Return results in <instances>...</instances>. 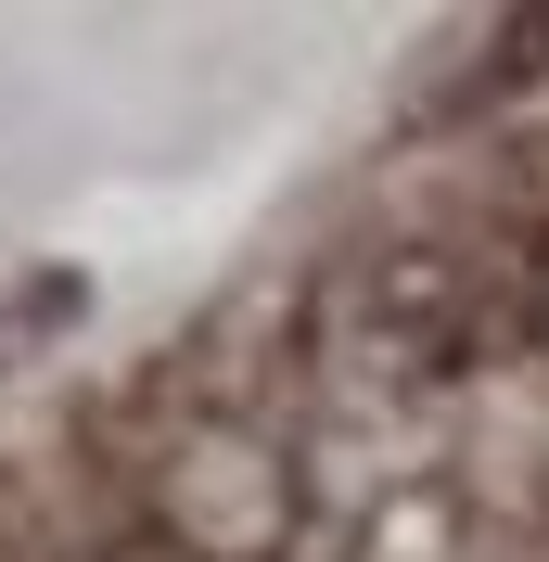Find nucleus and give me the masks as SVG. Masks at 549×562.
Masks as SVG:
<instances>
[{
	"instance_id": "nucleus-1",
	"label": "nucleus",
	"mask_w": 549,
	"mask_h": 562,
	"mask_svg": "<svg viewBox=\"0 0 549 562\" xmlns=\"http://www.w3.org/2000/svg\"><path fill=\"white\" fill-rule=\"evenodd\" d=\"M524 333L512 269L435 244V231H396V244H358L307 281V371L345 409H435L485 371V358Z\"/></svg>"
},
{
	"instance_id": "nucleus-6",
	"label": "nucleus",
	"mask_w": 549,
	"mask_h": 562,
	"mask_svg": "<svg viewBox=\"0 0 549 562\" xmlns=\"http://www.w3.org/2000/svg\"><path fill=\"white\" fill-rule=\"evenodd\" d=\"M0 562H38V537H26V525H13V512H0Z\"/></svg>"
},
{
	"instance_id": "nucleus-4",
	"label": "nucleus",
	"mask_w": 549,
	"mask_h": 562,
	"mask_svg": "<svg viewBox=\"0 0 549 562\" xmlns=\"http://www.w3.org/2000/svg\"><path fill=\"white\" fill-rule=\"evenodd\" d=\"M498 269L524 294V346H549V140H524V167H512V244H498Z\"/></svg>"
},
{
	"instance_id": "nucleus-3",
	"label": "nucleus",
	"mask_w": 549,
	"mask_h": 562,
	"mask_svg": "<svg viewBox=\"0 0 549 562\" xmlns=\"http://www.w3.org/2000/svg\"><path fill=\"white\" fill-rule=\"evenodd\" d=\"M345 562H537V537H524V512H512L498 473L422 460V473H396V486L358 512Z\"/></svg>"
},
{
	"instance_id": "nucleus-5",
	"label": "nucleus",
	"mask_w": 549,
	"mask_h": 562,
	"mask_svg": "<svg viewBox=\"0 0 549 562\" xmlns=\"http://www.w3.org/2000/svg\"><path fill=\"white\" fill-rule=\"evenodd\" d=\"M103 562H179V550H167V537H115Z\"/></svg>"
},
{
	"instance_id": "nucleus-2",
	"label": "nucleus",
	"mask_w": 549,
	"mask_h": 562,
	"mask_svg": "<svg viewBox=\"0 0 549 562\" xmlns=\"http://www.w3.org/2000/svg\"><path fill=\"white\" fill-rule=\"evenodd\" d=\"M141 498H154L141 537H167L179 562H294V537H307V473H294V448H281L256 409H231V396H192V409L154 435Z\"/></svg>"
}]
</instances>
